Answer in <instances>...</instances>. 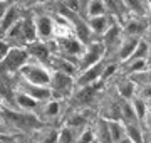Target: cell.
Returning a JSON list of instances; mask_svg holds the SVG:
<instances>
[{"label":"cell","instance_id":"cell-39","mask_svg":"<svg viewBox=\"0 0 151 143\" xmlns=\"http://www.w3.org/2000/svg\"><path fill=\"white\" fill-rule=\"evenodd\" d=\"M5 9H7V2H0V20H2V15H4Z\"/></svg>","mask_w":151,"mask_h":143},{"label":"cell","instance_id":"cell-21","mask_svg":"<svg viewBox=\"0 0 151 143\" xmlns=\"http://www.w3.org/2000/svg\"><path fill=\"white\" fill-rule=\"evenodd\" d=\"M119 35H121V27H119L116 22H113L111 25L108 27V30L103 34V44L108 46V44H113V42H116L119 39Z\"/></svg>","mask_w":151,"mask_h":143},{"label":"cell","instance_id":"cell-2","mask_svg":"<svg viewBox=\"0 0 151 143\" xmlns=\"http://www.w3.org/2000/svg\"><path fill=\"white\" fill-rule=\"evenodd\" d=\"M19 72L22 74V79H25L27 83L39 84V86H49L50 84V71L40 64L27 62Z\"/></svg>","mask_w":151,"mask_h":143},{"label":"cell","instance_id":"cell-42","mask_svg":"<svg viewBox=\"0 0 151 143\" xmlns=\"http://www.w3.org/2000/svg\"><path fill=\"white\" fill-rule=\"evenodd\" d=\"M146 64L151 67V49H150V52H148V56H146Z\"/></svg>","mask_w":151,"mask_h":143},{"label":"cell","instance_id":"cell-28","mask_svg":"<svg viewBox=\"0 0 151 143\" xmlns=\"http://www.w3.org/2000/svg\"><path fill=\"white\" fill-rule=\"evenodd\" d=\"M131 106H133V110H134L136 120H145L146 118V103H145V99H141L139 96H138V98L133 99Z\"/></svg>","mask_w":151,"mask_h":143},{"label":"cell","instance_id":"cell-32","mask_svg":"<svg viewBox=\"0 0 151 143\" xmlns=\"http://www.w3.org/2000/svg\"><path fill=\"white\" fill-rule=\"evenodd\" d=\"M124 5L136 14H139V15L145 14V2L143 0H124Z\"/></svg>","mask_w":151,"mask_h":143},{"label":"cell","instance_id":"cell-48","mask_svg":"<svg viewBox=\"0 0 151 143\" xmlns=\"http://www.w3.org/2000/svg\"><path fill=\"white\" fill-rule=\"evenodd\" d=\"M0 2H7V0H0Z\"/></svg>","mask_w":151,"mask_h":143},{"label":"cell","instance_id":"cell-27","mask_svg":"<svg viewBox=\"0 0 151 143\" xmlns=\"http://www.w3.org/2000/svg\"><path fill=\"white\" fill-rule=\"evenodd\" d=\"M76 136H74V130L70 126H62L57 131V143H74Z\"/></svg>","mask_w":151,"mask_h":143},{"label":"cell","instance_id":"cell-29","mask_svg":"<svg viewBox=\"0 0 151 143\" xmlns=\"http://www.w3.org/2000/svg\"><path fill=\"white\" fill-rule=\"evenodd\" d=\"M148 52H150V46L146 44L145 40L139 39V42H138V46H136V49L133 51V54H131L129 59H146Z\"/></svg>","mask_w":151,"mask_h":143},{"label":"cell","instance_id":"cell-17","mask_svg":"<svg viewBox=\"0 0 151 143\" xmlns=\"http://www.w3.org/2000/svg\"><path fill=\"white\" fill-rule=\"evenodd\" d=\"M124 135L129 138L133 143H145L143 131H141L139 126L134 125V123H124Z\"/></svg>","mask_w":151,"mask_h":143},{"label":"cell","instance_id":"cell-19","mask_svg":"<svg viewBox=\"0 0 151 143\" xmlns=\"http://www.w3.org/2000/svg\"><path fill=\"white\" fill-rule=\"evenodd\" d=\"M96 138H97V143H113L108 121L104 118H99V121H97V136Z\"/></svg>","mask_w":151,"mask_h":143},{"label":"cell","instance_id":"cell-11","mask_svg":"<svg viewBox=\"0 0 151 143\" xmlns=\"http://www.w3.org/2000/svg\"><path fill=\"white\" fill-rule=\"evenodd\" d=\"M101 74H103V64L97 62V64H94V66L84 69V71L77 76V79H76L74 83L79 84V86H87V84L96 83L97 79L101 77Z\"/></svg>","mask_w":151,"mask_h":143},{"label":"cell","instance_id":"cell-43","mask_svg":"<svg viewBox=\"0 0 151 143\" xmlns=\"http://www.w3.org/2000/svg\"><path fill=\"white\" fill-rule=\"evenodd\" d=\"M146 116H150V118H151V106H150V108H146Z\"/></svg>","mask_w":151,"mask_h":143},{"label":"cell","instance_id":"cell-15","mask_svg":"<svg viewBox=\"0 0 151 143\" xmlns=\"http://www.w3.org/2000/svg\"><path fill=\"white\" fill-rule=\"evenodd\" d=\"M20 25H22V30H24V35L27 39V44L37 40V29H35V19H34V15H27V17H24V19H20Z\"/></svg>","mask_w":151,"mask_h":143},{"label":"cell","instance_id":"cell-10","mask_svg":"<svg viewBox=\"0 0 151 143\" xmlns=\"http://www.w3.org/2000/svg\"><path fill=\"white\" fill-rule=\"evenodd\" d=\"M34 19H35V29H37V40H44L45 42L54 34V29H55L54 22L47 15H37Z\"/></svg>","mask_w":151,"mask_h":143},{"label":"cell","instance_id":"cell-44","mask_svg":"<svg viewBox=\"0 0 151 143\" xmlns=\"http://www.w3.org/2000/svg\"><path fill=\"white\" fill-rule=\"evenodd\" d=\"M0 131H4V125L2 123H0Z\"/></svg>","mask_w":151,"mask_h":143},{"label":"cell","instance_id":"cell-14","mask_svg":"<svg viewBox=\"0 0 151 143\" xmlns=\"http://www.w3.org/2000/svg\"><path fill=\"white\" fill-rule=\"evenodd\" d=\"M52 67L54 71L64 72V74H69V76L74 77L76 71H77V64H72V61L69 57H64V56H57L55 59H52Z\"/></svg>","mask_w":151,"mask_h":143},{"label":"cell","instance_id":"cell-6","mask_svg":"<svg viewBox=\"0 0 151 143\" xmlns=\"http://www.w3.org/2000/svg\"><path fill=\"white\" fill-rule=\"evenodd\" d=\"M19 91L20 93L29 94L30 98H34L35 101H47V99L52 98V91L49 86H39V84H32L27 83L25 79L19 84Z\"/></svg>","mask_w":151,"mask_h":143},{"label":"cell","instance_id":"cell-23","mask_svg":"<svg viewBox=\"0 0 151 143\" xmlns=\"http://www.w3.org/2000/svg\"><path fill=\"white\" fill-rule=\"evenodd\" d=\"M108 126H109L111 138H113V143H118L119 140L124 136V125H121L119 120H109Z\"/></svg>","mask_w":151,"mask_h":143},{"label":"cell","instance_id":"cell-40","mask_svg":"<svg viewBox=\"0 0 151 143\" xmlns=\"http://www.w3.org/2000/svg\"><path fill=\"white\" fill-rule=\"evenodd\" d=\"M77 2H79V9H86V5H87V2H89V0H77Z\"/></svg>","mask_w":151,"mask_h":143},{"label":"cell","instance_id":"cell-25","mask_svg":"<svg viewBox=\"0 0 151 143\" xmlns=\"http://www.w3.org/2000/svg\"><path fill=\"white\" fill-rule=\"evenodd\" d=\"M124 64H128V74H136V72H141L145 71L146 67H148V64H146V59H128L124 61Z\"/></svg>","mask_w":151,"mask_h":143},{"label":"cell","instance_id":"cell-46","mask_svg":"<svg viewBox=\"0 0 151 143\" xmlns=\"http://www.w3.org/2000/svg\"><path fill=\"white\" fill-rule=\"evenodd\" d=\"M150 2H151V0H145V4H150Z\"/></svg>","mask_w":151,"mask_h":143},{"label":"cell","instance_id":"cell-9","mask_svg":"<svg viewBox=\"0 0 151 143\" xmlns=\"http://www.w3.org/2000/svg\"><path fill=\"white\" fill-rule=\"evenodd\" d=\"M29 56L34 57L39 62H49L50 61V49L49 46L44 42V40H34V42H29L25 46Z\"/></svg>","mask_w":151,"mask_h":143},{"label":"cell","instance_id":"cell-33","mask_svg":"<svg viewBox=\"0 0 151 143\" xmlns=\"http://www.w3.org/2000/svg\"><path fill=\"white\" fill-rule=\"evenodd\" d=\"M94 138H96L94 131H92L91 128H87V130H84V131L81 133V136H77L76 143H92L94 142Z\"/></svg>","mask_w":151,"mask_h":143},{"label":"cell","instance_id":"cell-4","mask_svg":"<svg viewBox=\"0 0 151 143\" xmlns=\"http://www.w3.org/2000/svg\"><path fill=\"white\" fill-rule=\"evenodd\" d=\"M0 118L14 126L19 128H34L39 126L37 118H34L32 115L27 113H17V111H10V110H0Z\"/></svg>","mask_w":151,"mask_h":143},{"label":"cell","instance_id":"cell-18","mask_svg":"<svg viewBox=\"0 0 151 143\" xmlns=\"http://www.w3.org/2000/svg\"><path fill=\"white\" fill-rule=\"evenodd\" d=\"M118 91H119V94H121V96H123L126 101H128V99H131L133 96H134V93H136V84H134V81H133L131 77H128V79H123V81L118 84Z\"/></svg>","mask_w":151,"mask_h":143},{"label":"cell","instance_id":"cell-20","mask_svg":"<svg viewBox=\"0 0 151 143\" xmlns=\"http://www.w3.org/2000/svg\"><path fill=\"white\" fill-rule=\"evenodd\" d=\"M86 14H87V17L103 15V14H106L104 0H89L87 5H86Z\"/></svg>","mask_w":151,"mask_h":143},{"label":"cell","instance_id":"cell-26","mask_svg":"<svg viewBox=\"0 0 151 143\" xmlns=\"http://www.w3.org/2000/svg\"><path fill=\"white\" fill-rule=\"evenodd\" d=\"M60 113V103L57 99H47V103L44 106V115L47 116V118H55V116H59Z\"/></svg>","mask_w":151,"mask_h":143},{"label":"cell","instance_id":"cell-8","mask_svg":"<svg viewBox=\"0 0 151 143\" xmlns=\"http://www.w3.org/2000/svg\"><path fill=\"white\" fill-rule=\"evenodd\" d=\"M20 20V9L17 4H9L4 12V15H2V20H0V39L4 37L7 34V30L12 27V25H15L17 22Z\"/></svg>","mask_w":151,"mask_h":143},{"label":"cell","instance_id":"cell-37","mask_svg":"<svg viewBox=\"0 0 151 143\" xmlns=\"http://www.w3.org/2000/svg\"><path fill=\"white\" fill-rule=\"evenodd\" d=\"M139 94H141V99L151 98V84H143V88H141Z\"/></svg>","mask_w":151,"mask_h":143},{"label":"cell","instance_id":"cell-22","mask_svg":"<svg viewBox=\"0 0 151 143\" xmlns=\"http://www.w3.org/2000/svg\"><path fill=\"white\" fill-rule=\"evenodd\" d=\"M15 101H17V105H19L20 110H34V108H37V105H39V101H35V99L30 98L29 94L20 93V91L17 93Z\"/></svg>","mask_w":151,"mask_h":143},{"label":"cell","instance_id":"cell-24","mask_svg":"<svg viewBox=\"0 0 151 143\" xmlns=\"http://www.w3.org/2000/svg\"><path fill=\"white\" fill-rule=\"evenodd\" d=\"M145 24L139 22V20H129V22L126 24V29H124V32L126 35H131V37H139L141 34L145 32Z\"/></svg>","mask_w":151,"mask_h":143},{"label":"cell","instance_id":"cell-13","mask_svg":"<svg viewBox=\"0 0 151 143\" xmlns=\"http://www.w3.org/2000/svg\"><path fill=\"white\" fill-rule=\"evenodd\" d=\"M87 29L91 30V32L94 34H101L103 35L106 30H108V27L113 24V19L111 17H108L106 14H103V15H94V17H87Z\"/></svg>","mask_w":151,"mask_h":143},{"label":"cell","instance_id":"cell-35","mask_svg":"<svg viewBox=\"0 0 151 143\" xmlns=\"http://www.w3.org/2000/svg\"><path fill=\"white\" fill-rule=\"evenodd\" d=\"M9 51H10V44L7 42L5 39H0V62H2V59H4L7 54H9Z\"/></svg>","mask_w":151,"mask_h":143},{"label":"cell","instance_id":"cell-16","mask_svg":"<svg viewBox=\"0 0 151 143\" xmlns=\"http://www.w3.org/2000/svg\"><path fill=\"white\" fill-rule=\"evenodd\" d=\"M139 42V37H131V35H126L124 42L121 44V49H119V59L123 61H128L133 54V51L136 49V46Z\"/></svg>","mask_w":151,"mask_h":143},{"label":"cell","instance_id":"cell-38","mask_svg":"<svg viewBox=\"0 0 151 143\" xmlns=\"http://www.w3.org/2000/svg\"><path fill=\"white\" fill-rule=\"evenodd\" d=\"M40 143H57V131H50Z\"/></svg>","mask_w":151,"mask_h":143},{"label":"cell","instance_id":"cell-36","mask_svg":"<svg viewBox=\"0 0 151 143\" xmlns=\"http://www.w3.org/2000/svg\"><path fill=\"white\" fill-rule=\"evenodd\" d=\"M116 69H118V66H116V64H108L106 67H103V74H101V79H108L111 74H114V72H116Z\"/></svg>","mask_w":151,"mask_h":143},{"label":"cell","instance_id":"cell-41","mask_svg":"<svg viewBox=\"0 0 151 143\" xmlns=\"http://www.w3.org/2000/svg\"><path fill=\"white\" fill-rule=\"evenodd\" d=\"M118 143H133V142H131L129 138H128V136H126V135H124V136H123V138H121V140H119V142H118Z\"/></svg>","mask_w":151,"mask_h":143},{"label":"cell","instance_id":"cell-5","mask_svg":"<svg viewBox=\"0 0 151 143\" xmlns=\"http://www.w3.org/2000/svg\"><path fill=\"white\" fill-rule=\"evenodd\" d=\"M49 88L52 91V98H54V94H59V96L69 94L70 89L74 88V79H72V76L64 74V72L50 71V84H49Z\"/></svg>","mask_w":151,"mask_h":143},{"label":"cell","instance_id":"cell-31","mask_svg":"<svg viewBox=\"0 0 151 143\" xmlns=\"http://www.w3.org/2000/svg\"><path fill=\"white\" fill-rule=\"evenodd\" d=\"M131 79L133 81H139L141 84H151V69H145L141 72H136V74H131Z\"/></svg>","mask_w":151,"mask_h":143},{"label":"cell","instance_id":"cell-3","mask_svg":"<svg viewBox=\"0 0 151 143\" xmlns=\"http://www.w3.org/2000/svg\"><path fill=\"white\" fill-rule=\"evenodd\" d=\"M104 51H106V46H104L103 42H91V44L84 49L82 56L79 57L77 67H79L81 71H84L87 67H91V66H94V64H97V62H101V59H103V56H104Z\"/></svg>","mask_w":151,"mask_h":143},{"label":"cell","instance_id":"cell-34","mask_svg":"<svg viewBox=\"0 0 151 143\" xmlns=\"http://www.w3.org/2000/svg\"><path fill=\"white\" fill-rule=\"evenodd\" d=\"M84 125H86V118L82 115H74L69 120V123H67V126H70L72 130L74 128H79V126H84Z\"/></svg>","mask_w":151,"mask_h":143},{"label":"cell","instance_id":"cell-45","mask_svg":"<svg viewBox=\"0 0 151 143\" xmlns=\"http://www.w3.org/2000/svg\"><path fill=\"white\" fill-rule=\"evenodd\" d=\"M34 2H39V4H40V2H45V0H34Z\"/></svg>","mask_w":151,"mask_h":143},{"label":"cell","instance_id":"cell-12","mask_svg":"<svg viewBox=\"0 0 151 143\" xmlns=\"http://www.w3.org/2000/svg\"><path fill=\"white\" fill-rule=\"evenodd\" d=\"M2 39H5L7 42L10 44V47H25V46H27V39H25V35H24L20 20H19L15 25H12Z\"/></svg>","mask_w":151,"mask_h":143},{"label":"cell","instance_id":"cell-30","mask_svg":"<svg viewBox=\"0 0 151 143\" xmlns=\"http://www.w3.org/2000/svg\"><path fill=\"white\" fill-rule=\"evenodd\" d=\"M119 113L123 115V120L126 121V123H133V121H136L134 110H133V106H131V103H128V101H126V105H123V106H121V110H119Z\"/></svg>","mask_w":151,"mask_h":143},{"label":"cell","instance_id":"cell-47","mask_svg":"<svg viewBox=\"0 0 151 143\" xmlns=\"http://www.w3.org/2000/svg\"><path fill=\"white\" fill-rule=\"evenodd\" d=\"M150 12H151V2H150Z\"/></svg>","mask_w":151,"mask_h":143},{"label":"cell","instance_id":"cell-1","mask_svg":"<svg viewBox=\"0 0 151 143\" xmlns=\"http://www.w3.org/2000/svg\"><path fill=\"white\" fill-rule=\"evenodd\" d=\"M30 61L27 49L25 47H10L9 54L2 59L0 67H4V71L7 72H17Z\"/></svg>","mask_w":151,"mask_h":143},{"label":"cell","instance_id":"cell-7","mask_svg":"<svg viewBox=\"0 0 151 143\" xmlns=\"http://www.w3.org/2000/svg\"><path fill=\"white\" fill-rule=\"evenodd\" d=\"M59 47L62 51L64 57H81L82 52H84V46H82V40L77 37H72V35H67V37L59 39Z\"/></svg>","mask_w":151,"mask_h":143}]
</instances>
